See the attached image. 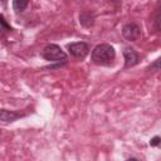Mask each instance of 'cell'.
<instances>
[{"label": "cell", "instance_id": "obj_1", "mask_svg": "<svg viewBox=\"0 0 161 161\" xmlns=\"http://www.w3.org/2000/svg\"><path fill=\"white\" fill-rule=\"evenodd\" d=\"M116 57V52L109 44H98L92 50V62L98 65H108Z\"/></svg>", "mask_w": 161, "mask_h": 161}, {"label": "cell", "instance_id": "obj_5", "mask_svg": "<svg viewBox=\"0 0 161 161\" xmlns=\"http://www.w3.org/2000/svg\"><path fill=\"white\" fill-rule=\"evenodd\" d=\"M123 57H125V67L126 68H131V67H135L140 58H138V54L137 52L133 49V48H125L123 50Z\"/></svg>", "mask_w": 161, "mask_h": 161}, {"label": "cell", "instance_id": "obj_3", "mask_svg": "<svg viewBox=\"0 0 161 161\" xmlns=\"http://www.w3.org/2000/svg\"><path fill=\"white\" fill-rule=\"evenodd\" d=\"M68 50L69 53L79 59H83L87 57V54L89 53V47L87 43L84 42H77V43H72L68 45Z\"/></svg>", "mask_w": 161, "mask_h": 161}, {"label": "cell", "instance_id": "obj_9", "mask_svg": "<svg viewBox=\"0 0 161 161\" xmlns=\"http://www.w3.org/2000/svg\"><path fill=\"white\" fill-rule=\"evenodd\" d=\"M147 69H148V70H160V69H161V57L157 58Z\"/></svg>", "mask_w": 161, "mask_h": 161}, {"label": "cell", "instance_id": "obj_4", "mask_svg": "<svg viewBox=\"0 0 161 161\" xmlns=\"http://www.w3.org/2000/svg\"><path fill=\"white\" fill-rule=\"evenodd\" d=\"M122 34L127 40L135 42L141 35V28L135 23H128L122 28Z\"/></svg>", "mask_w": 161, "mask_h": 161}, {"label": "cell", "instance_id": "obj_10", "mask_svg": "<svg viewBox=\"0 0 161 161\" xmlns=\"http://www.w3.org/2000/svg\"><path fill=\"white\" fill-rule=\"evenodd\" d=\"M0 24H1V30H4V31H5V30H11L10 25H8V24H6L4 15H0Z\"/></svg>", "mask_w": 161, "mask_h": 161}, {"label": "cell", "instance_id": "obj_11", "mask_svg": "<svg viewBox=\"0 0 161 161\" xmlns=\"http://www.w3.org/2000/svg\"><path fill=\"white\" fill-rule=\"evenodd\" d=\"M150 145H151V146H158V145H161V137H158V136L152 137V138L150 140Z\"/></svg>", "mask_w": 161, "mask_h": 161}, {"label": "cell", "instance_id": "obj_7", "mask_svg": "<svg viewBox=\"0 0 161 161\" xmlns=\"http://www.w3.org/2000/svg\"><path fill=\"white\" fill-rule=\"evenodd\" d=\"M79 23L84 26V28H91L94 24V15L91 11H82L79 14Z\"/></svg>", "mask_w": 161, "mask_h": 161}, {"label": "cell", "instance_id": "obj_12", "mask_svg": "<svg viewBox=\"0 0 161 161\" xmlns=\"http://www.w3.org/2000/svg\"><path fill=\"white\" fill-rule=\"evenodd\" d=\"M155 26L157 30H161V11L156 15V19H155Z\"/></svg>", "mask_w": 161, "mask_h": 161}, {"label": "cell", "instance_id": "obj_13", "mask_svg": "<svg viewBox=\"0 0 161 161\" xmlns=\"http://www.w3.org/2000/svg\"><path fill=\"white\" fill-rule=\"evenodd\" d=\"M126 161H138V160H137V158H133V157H132V158H128V160H126Z\"/></svg>", "mask_w": 161, "mask_h": 161}, {"label": "cell", "instance_id": "obj_6", "mask_svg": "<svg viewBox=\"0 0 161 161\" xmlns=\"http://www.w3.org/2000/svg\"><path fill=\"white\" fill-rule=\"evenodd\" d=\"M24 114L21 113H18L15 111H8V109H1L0 111V119L4 122V123H9V122H14L15 119L23 117Z\"/></svg>", "mask_w": 161, "mask_h": 161}, {"label": "cell", "instance_id": "obj_8", "mask_svg": "<svg viewBox=\"0 0 161 161\" xmlns=\"http://www.w3.org/2000/svg\"><path fill=\"white\" fill-rule=\"evenodd\" d=\"M28 1L26 0H15L14 3H13V8H14V10L16 11V13H20V11H23V10H25V8L28 6Z\"/></svg>", "mask_w": 161, "mask_h": 161}, {"label": "cell", "instance_id": "obj_2", "mask_svg": "<svg viewBox=\"0 0 161 161\" xmlns=\"http://www.w3.org/2000/svg\"><path fill=\"white\" fill-rule=\"evenodd\" d=\"M43 58L49 62H65L67 60V54L62 50V48L57 44H48L42 53Z\"/></svg>", "mask_w": 161, "mask_h": 161}]
</instances>
